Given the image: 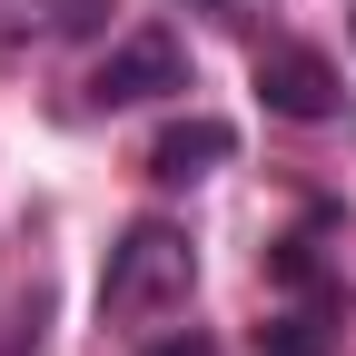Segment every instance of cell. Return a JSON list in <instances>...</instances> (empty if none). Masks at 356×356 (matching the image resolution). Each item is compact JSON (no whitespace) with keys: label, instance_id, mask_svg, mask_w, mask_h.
Here are the masks:
<instances>
[{"label":"cell","instance_id":"6da1fadb","mask_svg":"<svg viewBox=\"0 0 356 356\" xmlns=\"http://www.w3.org/2000/svg\"><path fill=\"white\" fill-rule=\"evenodd\" d=\"M198 287V248L188 228H168V218H139V228H119L109 267H99V307H109V327H159L178 317Z\"/></svg>","mask_w":356,"mask_h":356},{"label":"cell","instance_id":"7a4b0ae2","mask_svg":"<svg viewBox=\"0 0 356 356\" xmlns=\"http://www.w3.org/2000/svg\"><path fill=\"white\" fill-rule=\"evenodd\" d=\"M168 89H188L178 30H129V40H109V60L89 70V109H139V99H168Z\"/></svg>","mask_w":356,"mask_h":356},{"label":"cell","instance_id":"3957f363","mask_svg":"<svg viewBox=\"0 0 356 356\" xmlns=\"http://www.w3.org/2000/svg\"><path fill=\"white\" fill-rule=\"evenodd\" d=\"M257 99L277 119H297V129H317V119L346 109V79H337V60L317 50V40H267L257 50Z\"/></svg>","mask_w":356,"mask_h":356},{"label":"cell","instance_id":"277c9868","mask_svg":"<svg viewBox=\"0 0 356 356\" xmlns=\"http://www.w3.org/2000/svg\"><path fill=\"white\" fill-rule=\"evenodd\" d=\"M228 159H238V129L228 119H168L149 139V178H159V188H188V178L228 168Z\"/></svg>","mask_w":356,"mask_h":356},{"label":"cell","instance_id":"5b68a950","mask_svg":"<svg viewBox=\"0 0 356 356\" xmlns=\"http://www.w3.org/2000/svg\"><path fill=\"white\" fill-rule=\"evenodd\" d=\"M109 10L119 0H0V40H40V50H50V40H99L109 30Z\"/></svg>","mask_w":356,"mask_h":356},{"label":"cell","instance_id":"8992f818","mask_svg":"<svg viewBox=\"0 0 356 356\" xmlns=\"http://www.w3.org/2000/svg\"><path fill=\"white\" fill-rule=\"evenodd\" d=\"M327 317H337L327 297H297V307H277V317L257 327V346H267V356H337V337H327Z\"/></svg>","mask_w":356,"mask_h":356},{"label":"cell","instance_id":"52a82bcc","mask_svg":"<svg viewBox=\"0 0 356 356\" xmlns=\"http://www.w3.org/2000/svg\"><path fill=\"white\" fill-rule=\"evenodd\" d=\"M40 346H50V297H20V317H10V337H0V356H40Z\"/></svg>","mask_w":356,"mask_h":356},{"label":"cell","instance_id":"ba28073f","mask_svg":"<svg viewBox=\"0 0 356 356\" xmlns=\"http://www.w3.org/2000/svg\"><path fill=\"white\" fill-rule=\"evenodd\" d=\"M139 356H218V337H208V327H168V337H149Z\"/></svg>","mask_w":356,"mask_h":356},{"label":"cell","instance_id":"9c48e42d","mask_svg":"<svg viewBox=\"0 0 356 356\" xmlns=\"http://www.w3.org/2000/svg\"><path fill=\"white\" fill-rule=\"evenodd\" d=\"M198 10H238V0H198Z\"/></svg>","mask_w":356,"mask_h":356}]
</instances>
